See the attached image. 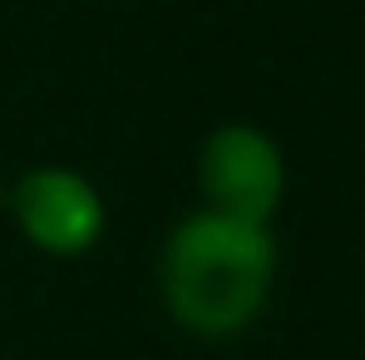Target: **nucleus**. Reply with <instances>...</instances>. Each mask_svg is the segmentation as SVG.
Masks as SVG:
<instances>
[{"label": "nucleus", "mask_w": 365, "mask_h": 360, "mask_svg": "<svg viewBox=\"0 0 365 360\" xmlns=\"http://www.w3.org/2000/svg\"><path fill=\"white\" fill-rule=\"evenodd\" d=\"M277 282L272 227L222 212H192L163 247V301L182 331L227 341L267 311Z\"/></svg>", "instance_id": "nucleus-1"}, {"label": "nucleus", "mask_w": 365, "mask_h": 360, "mask_svg": "<svg viewBox=\"0 0 365 360\" xmlns=\"http://www.w3.org/2000/svg\"><path fill=\"white\" fill-rule=\"evenodd\" d=\"M197 187L207 197V212L272 227L282 197H287V158L282 143L257 123H222L207 133L197 153Z\"/></svg>", "instance_id": "nucleus-2"}, {"label": "nucleus", "mask_w": 365, "mask_h": 360, "mask_svg": "<svg viewBox=\"0 0 365 360\" xmlns=\"http://www.w3.org/2000/svg\"><path fill=\"white\" fill-rule=\"evenodd\" d=\"M10 212L30 247L45 257H84L104 237V197L99 187L74 168H30L10 187Z\"/></svg>", "instance_id": "nucleus-3"}, {"label": "nucleus", "mask_w": 365, "mask_h": 360, "mask_svg": "<svg viewBox=\"0 0 365 360\" xmlns=\"http://www.w3.org/2000/svg\"><path fill=\"white\" fill-rule=\"evenodd\" d=\"M0 207H5V182H0Z\"/></svg>", "instance_id": "nucleus-4"}]
</instances>
